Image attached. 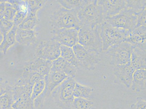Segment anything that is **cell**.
I'll return each instance as SVG.
<instances>
[{"label":"cell","instance_id":"cell-1","mask_svg":"<svg viewBox=\"0 0 146 109\" xmlns=\"http://www.w3.org/2000/svg\"><path fill=\"white\" fill-rule=\"evenodd\" d=\"M78 11L61 7L53 13L50 24L53 29L74 28L79 30L81 27L78 16Z\"/></svg>","mask_w":146,"mask_h":109},{"label":"cell","instance_id":"cell-2","mask_svg":"<svg viewBox=\"0 0 146 109\" xmlns=\"http://www.w3.org/2000/svg\"><path fill=\"white\" fill-rule=\"evenodd\" d=\"M100 32L103 44V51L105 52L112 47L125 42L130 32L115 27L104 21L100 27Z\"/></svg>","mask_w":146,"mask_h":109},{"label":"cell","instance_id":"cell-3","mask_svg":"<svg viewBox=\"0 0 146 109\" xmlns=\"http://www.w3.org/2000/svg\"><path fill=\"white\" fill-rule=\"evenodd\" d=\"M76 81L74 77L69 76L58 86L51 93L55 103L64 109H70L75 98L74 89Z\"/></svg>","mask_w":146,"mask_h":109},{"label":"cell","instance_id":"cell-4","mask_svg":"<svg viewBox=\"0 0 146 109\" xmlns=\"http://www.w3.org/2000/svg\"><path fill=\"white\" fill-rule=\"evenodd\" d=\"M82 26L95 27L100 26L104 22L105 18L102 6L98 1H92L78 13Z\"/></svg>","mask_w":146,"mask_h":109},{"label":"cell","instance_id":"cell-5","mask_svg":"<svg viewBox=\"0 0 146 109\" xmlns=\"http://www.w3.org/2000/svg\"><path fill=\"white\" fill-rule=\"evenodd\" d=\"M82 26L78 33V43L86 49L100 54L103 51L100 27Z\"/></svg>","mask_w":146,"mask_h":109},{"label":"cell","instance_id":"cell-6","mask_svg":"<svg viewBox=\"0 0 146 109\" xmlns=\"http://www.w3.org/2000/svg\"><path fill=\"white\" fill-rule=\"evenodd\" d=\"M134 47L127 42L112 47L105 52L110 59V63L113 66L131 63Z\"/></svg>","mask_w":146,"mask_h":109},{"label":"cell","instance_id":"cell-7","mask_svg":"<svg viewBox=\"0 0 146 109\" xmlns=\"http://www.w3.org/2000/svg\"><path fill=\"white\" fill-rule=\"evenodd\" d=\"M77 59L81 65L82 69L94 70L101 60L99 53L88 50L79 43L72 47Z\"/></svg>","mask_w":146,"mask_h":109},{"label":"cell","instance_id":"cell-8","mask_svg":"<svg viewBox=\"0 0 146 109\" xmlns=\"http://www.w3.org/2000/svg\"><path fill=\"white\" fill-rule=\"evenodd\" d=\"M104 21L115 27L131 32L137 26V16L132 11L126 8L119 14L106 18Z\"/></svg>","mask_w":146,"mask_h":109},{"label":"cell","instance_id":"cell-9","mask_svg":"<svg viewBox=\"0 0 146 109\" xmlns=\"http://www.w3.org/2000/svg\"><path fill=\"white\" fill-rule=\"evenodd\" d=\"M61 45L53 40L41 41L36 48V57L52 62L60 56Z\"/></svg>","mask_w":146,"mask_h":109},{"label":"cell","instance_id":"cell-10","mask_svg":"<svg viewBox=\"0 0 146 109\" xmlns=\"http://www.w3.org/2000/svg\"><path fill=\"white\" fill-rule=\"evenodd\" d=\"M79 31L74 28L53 29L51 39L57 41L61 45L72 48L78 43Z\"/></svg>","mask_w":146,"mask_h":109},{"label":"cell","instance_id":"cell-11","mask_svg":"<svg viewBox=\"0 0 146 109\" xmlns=\"http://www.w3.org/2000/svg\"><path fill=\"white\" fill-rule=\"evenodd\" d=\"M136 71L131 63L113 67V74L117 79L127 88H130L131 87L133 74Z\"/></svg>","mask_w":146,"mask_h":109},{"label":"cell","instance_id":"cell-12","mask_svg":"<svg viewBox=\"0 0 146 109\" xmlns=\"http://www.w3.org/2000/svg\"><path fill=\"white\" fill-rule=\"evenodd\" d=\"M98 2L102 6L105 19L119 14L127 7L124 0H99Z\"/></svg>","mask_w":146,"mask_h":109},{"label":"cell","instance_id":"cell-13","mask_svg":"<svg viewBox=\"0 0 146 109\" xmlns=\"http://www.w3.org/2000/svg\"><path fill=\"white\" fill-rule=\"evenodd\" d=\"M125 42L129 43L134 48L146 51V27H136L129 33Z\"/></svg>","mask_w":146,"mask_h":109},{"label":"cell","instance_id":"cell-14","mask_svg":"<svg viewBox=\"0 0 146 109\" xmlns=\"http://www.w3.org/2000/svg\"><path fill=\"white\" fill-rule=\"evenodd\" d=\"M52 66L51 61L36 57L26 64L23 70L38 73L45 77L50 72Z\"/></svg>","mask_w":146,"mask_h":109},{"label":"cell","instance_id":"cell-15","mask_svg":"<svg viewBox=\"0 0 146 109\" xmlns=\"http://www.w3.org/2000/svg\"><path fill=\"white\" fill-rule=\"evenodd\" d=\"M68 77L63 72L50 71L44 78L46 88L43 93L45 96L51 95L53 91Z\"/></svg>","mask_w":146,"mask_h":109},{"label":"cell","instance_id":"cell-16","mask_svg":"<svg viewBox=\"0 0 146 109\" xmlns=\"http://www.w3.org/2000/svg\"><path fill=\"white\" fill-rule=\"evenodd\" d=\"M77 68L61 56L52 61L51 71L63 72L68 76L74 77L76 75Z\"/></svg>","mask_w":146,"mask_h":109},{"label":"cell","instance_id":"cell-17","mask_svg":"<svg viewBox=\"0 0 146 109\" xmlns=\"http://www.w3.org/2000/svg\"><path fill=\"white\" fill-rule=\"evenodd\" d=\"M16 42L26 46H32L37 41V34L34 30L17 29L16 35Z\"/></svg>","mask_w":146,"mask_h":109},{"label":"cell","instance_id":"cell-18","mask_svg":"<svg viewBox=\"0 0 146 109\" xmlns=\"http://www.w3.org/2000/svg\"><path fill=\"white\" fill-rule=\"evenodd\" d=\"M130 88L133 91L137 93L146 90V68L135 71Z\"/></svg>","mask_w":146,"mask_h":109},{"label":"cell","instance_id":"cell-19","mask_svg":"<svg viewBox=\"0 0 146 109\" xmlns=\"http://www.w3.org/2000/svg\"><path fill=\"white\" fill-rule=\"evenodd\" d=\"M44 78L45 77L39 73L23 70L22 75L17 80L14 85L18 86L31 85L33 86L36 82L41 80L44 79Z\"/></svg>","mask_w":146,"mask_h":109},{"label":"cell","instance_id":"cell-20","mask_svg":"<svg viewBox=\"0 0 146 109\" xmlns=\"http://www.w3.org/2000/svg\"><path fill=\"white\" fill-rule=\"evenodd\" d=\"M131 64L136 70L146 68V51L134 48Z\"/></svg>","mask_w":146,"mask_h":109},{"label":"cell","instance_id":"cell-21","mask_svg":"<svg viewBox=\"0 0 146 109\" xmlns=\"http://www.w3.org/2000/svg\"><path fill=\"white\" fill-rule=\"evenodd\" d=\"M18 27L14 25L11 30L7 34L3 37V40L1 42V51L6 54L7 51L15 44L16 35Z\"/></svg>","mask_w":146,"mask_h":109},{"label":"cell","instance_id":"cell-22","mask_svg":"<svg viewBox=\"0 0 146 109\" xmlns=\"http://www.w3.org/2000/svg\"><path fill=\"white\" fill-rule=\"evenodd\" d=\"M33 86L31 85H13V94L15 102L18 100L31 98Z\"/></svg>","mask_w":146,"mask_h":109},{"label":"cell","instance_id":"cell-23","mask_svg":"<svg viewBox=\"0 0 146 109\" xmlns=\"http://www.w3.org/2000/svg\"><path fill=\"white\" fill-rule=\"evenodd\" d=\"M60 56L77 68L82 69L81 65L77 59L72 48L64 45L60 46Z\"/></svg>","mask_w":146,"mask_h":109},{"label":"cell","instance_id":"cell-24","mask_svg":"<svg viewBox=\"0 0 146 109\" xmlns=\"http://www.w3.org/2000/svg\"><path fill=\"white\" fill-rule=\"evenodd\" d=\"M62 7L69 10H75L79 12L91 0H59L58 1Z\"/></svg>","mask_w":146,"mask_h":109},{"label":"cell","instance_id":"cell-25","mask_svg":"<svg viewBox=\"0 0 146 109\" xmlns=\"http://www.w3.org/2000/svg\"><path fill=\"white\" fill-rule=\"evenodd\" d=\"M94 91V89L93 88L76 82L74 89V96L75 98L90 99Z\"/></svg>","mask_w":146,"mask_h":109},{"label":"cell","instance_id":"cell-26","mask_svg":"<svg viewBox=\"0 0 146 109\" xmlns=\"http://www.w3.org/2000/svg\"><path fill=\"white\" fill-rule=\"evenodd\" d=\"M38 22L36 14L28 12L26 18L18 28L23 30H34Z\"/></svg>","mask_w":146,"mask_h":109},{"label":"cell","instance_id":"cell-27","mask_svg":"<svg viewBox=\"0 0 146 109\" xmlns=\"http://www.w3.org/2000/svg\"><path fill=\"white\" fill-rule=\"evenodd\" d=\"M94 106V102L90 99L75 98L70 109H91Z\"/></svg>","mask_w":146,"mask_h":109},{"label":"cell","instance_id":"cell-28","mask_svg":"<svg viewBox=\"0 0 146 109\" xmlns=\"http://www.w3.org/2000/svg\"><path fill=\"white\" fill-rule=\"evenodd\" d=\"M15 101L13 90L1 94V109H8L11 107Z\"/></svg>","mask_w":146,"mask_h":109},{"label":"cell","instance_id":"cell-29","mask_svg":"<svg viewBox=\"0 0 146 109\" xmlns=\"http://www.w3.org/2000/svg\"><path fill=\"white\" fill-rule=\"evenodd\" d=\"M12 107L14 109H35L34 100L31 98L15 101Z\"/></svg>","mask_w":146,"mask_h":109},{"label":"cell","instance_id":"cell-30","mask_svg":"<svg viewBox=\"0 0 146 109\" xmlns=\"http://www.w3.org/2000/svg\"><path fill=\"white\" fill-rule=\"evenodd\" d=\"M46 88V82L44 79L36 82L33 85L31 99L34 100L36 98L42 94L44 92Z\"/></svg>","mask_w":146,"mask_h":109},{"label":"cell","instance_id":"cell-31","mask_svg":"<svg viewBox=\"0 0 146 109\" xmlns=\"http://www.w3.org/2000/svg\"><path fill=\"white\" fill-rule=\"evenodd\" d=\"M127 8L137 14L145 6L146 1H126Z\"/></svg>","mask_w":146,"mask_h":109},{"label":"cell","instance_id":"cell-32","mask_svg":"<svg viewBox=\"0 0 146 109\" xmlns=\"http://www.w3.org/2000/svg\"><path fill=\"white\" fill-rule=\"evenodd\" d=\"M46 1H27L28 12L37 14V12L44 6Z\"/></svg>","mask_w":146,"mask_h":109},{"label":"cell","instance_id":"cell-33","mask_svg":"<svg viewBox=\"0 0 146 109\" xmlns=\"http://www.w3.org/2000/svg\"><path fill=\"white\" fill-rule=\"evenodd\" d=\"M5 10L3 18L13 22L15 15L18 11L14 6L8 2L7 1H5Z\"/></svg>","mask_w":146,"mask_h":109},{"label":"cell","instance_id":"cell-34","mask_svg":"<svg viewBox=\"0 0 146 109\" xmlns=\"http://www.w3.org/2000/svg\"><path fill=\"white\" fill-rule=\"evenodd\" d=\"M1 35L3 37L6 35L13 29L14 23L12 21H11L5 18L1 19Z\"/></svg>","mask_w":146,"mask_h":109},{"label":"cell","instance_id":"cell-35","mask_svg":"<svg viewBox=\"0 0 146 109\" xmlns=\"http://www.w3.org/2000/svg\"><path fill=\"white\" fill-rule=\"evenodd\" d=\"M136 15L137 16V27L143 26L146 27V3L143 9Z\"/></svg>","mask_w":146,"mask_h":109},{"label":"cell","instance_id":"cell-36","mask_svg":"<svg viewBox=\"0 0 146 109\" xmlns=\"http://www.w3.org/2000/svg\"><path fill=\"white\" fill-rule=\"evenodd\" d=\"M28 11H18L13 20L14 25L17 27L19 26L27 15Z\"/></svg>","mask_w":146,"mask_h":109},{"label":"cell","instance_id":"cell-37","mask_svg":"<svg viewBox=\"0 0 146 109\" xmlns=\"http://www.w3.org/2000/svg\"><path fill=\"white\" fill-rule=\"evenodd\" d=\"M131 109H146V99L138 97L135 103L131 105Z\"/></svg>","mask_w":146,"mask_h":109},{"label":"cell","instance_id":"cell-38","mask_svg":"<svg viewBox=\"0 0 146 109\" xmlns=\"http://www.w3.org/2000/svg\"><path fill=\"white\" fill-rule=\"evenodd\" d=\"M0 6H1V19L3 18L5 10V1L2 2L1 1L0 3Z\"/></svg>","mask_w":146,"mask_h":109},{"label":"cell","instance_id":"cell-39","mask_svg":"<svg viewBox=\"0 0 146 109\" xmlns=\"http://www.w3.org/2000/svg\"><path fill=\"white\" fill-rule=\"evenodd\" d=\"M8 109H14L13 108L11 107L10 108H9Z\"/></svg>","mask_w":146,"mask_h":109}]
</instances>
